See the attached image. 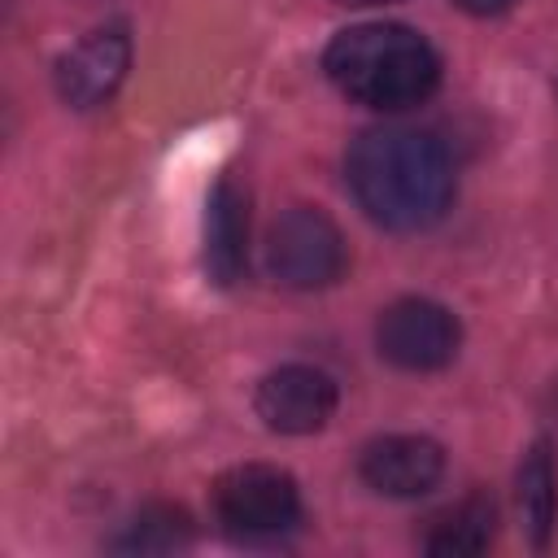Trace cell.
Masks as SVG:
<instances>
[{"instance_id": "6da1fadb", "label": "cell", "mask_w": 558, "mask_h": 558, "mask_svg": "<svg viewBox=\"0 0 558 558\" xmlns=\"http://www.w3.org/2000/svg\"><path fill=\"white\" fill-rule=\"evenodd\" d=\"M349 187L366 218L392 231H423L445 218L453 201V170L445 148L405 126H371L349 144Z\"/></svg>"}, {"instance_id": "7a4b0ae2", "label": "cell", "mask_w": 558, "mask_h": 558, "mask_svg": "<svg viewBox=\"0 0 558 558\" xmlns=\"http://www.w3.org/2000/svg\"><path fill=\"white\" fill-rule=\"evenodd\" d=\"M327 78L366 109H410L423 105L440 83L436 48L397 22H366L340 31L323 52Z\"/></svg>"}, {"instance_id": "3957f363", "label": "cell", "mask_w": 558, "mask_h": 558, "mask_svg": "<svg viewBox=\"0 0 558 558\" xmlns=\"http://www.w3.org/2000/svg\"><path fill=\"white\" fill-rule=\"evenodd\" d=\"M266 266L283 288L314 292V288H331L344 275L349 248L340 227L318 205H292L270 222Z\"/></svg>"}, {"instance_id": "277c9868", "label": "cell", "mask_w": 558, "mask_h": 558, "mask_svg": "<svg viewBox=\"0 0 558 558\" xmlns=\"http://www.w3.org/2000/svg\"><path fill=\"white\" fill-rule=\"evenodd\" d=\"M214 514L235 536H279L301 519V493L288 471L244 462L214 480Z\"/></svg>"}, {"instance_id": "5b68a950", "label": "cell", "mask_w": 558, "mask_h": 558, "mask_svg": "<svg viewBox=\"0 0 558 558\" xmlns=\"http://www.w3.org/2000/svg\"><path fill=\"white\" fill-rule=\"evenodd\" d=\"M375 344L401 371H440L453 362L462 344V327L445 305L427 296H401L379 314Z\"/></svg>"}, {"instance_id": "8992f818", "label": "cell", "mask_w": 558, "mask_h": 558, "mask_svg": "<svg viewBox=\"0 0 558 558\" xmlns=\"http://www.w3.org/2000/svg\"><path fill=\"white\" fill-rule=\"evenodd\" d=\"M131 70V39L122 26H100L92 35H83L70 52H61L57 61V96L70 109H100L113 100V92L122 87Z\"/></svg>"}, {"instance_id": "52a82bcc", "label": "cell", "mask_w": 558, "mask_h": 558, "mask_svg": "<svg viewBox=\"0 0 558 558\" xmlns=\"http://www.w3.org/2000/svg\"><path fill=\"white\" fill-rule=\"evenodd\" d=\"M257 418L283 436H310L336 414V379L318 366H279L257 384Z\"/></svg>"}, {"instance_id": "ba28073f", "label": "cell", "mask_w": 558, "mask_h": 558, "mask_svg": "<svg viewBox=\"0 0 558 558\" xmlns=\"http://www.w3.org/2000/svg\"><path fill=\"white\" fill-rule=\"evenodd\" d=\"M357 471L384 497H418L445 475V449L427 436H379L362 449Z\"/></svg>"}, {"instance_id": "9c48e42d", "label": "cell", "mask_w": 558, "mask_h": 558, "mask_svg": "<svg viewBox=\"0 0 558 558\" xmlns=\"http://www.w3.org/2000/svg\"><path fill=\"white\" fill-rule=\"evenodd\" d=\"M244 244H248V196L222 179L209 192L205 205V270L214 283H235L244 270Z\"/></svg>"}, {"instance_id": "30bf717a", "label": "cell", "mask_w": 558, "mask_h": 558, "mask_svg": "<svg viewBox=\"0 0 558 558\" xmlns=\"http://www.w3.org/2000/svg\"><path fill=\"white\" fill-rule=\"evenodd\" d=\"M493 532H497V506H493V497L471 493V497H462L458 506H449V510H440L436 519H427L423 549H427V554H445V558H449V554L462 558V554L488 549Z\"/></svg>"}, {"instance_id": "8fae6325", "label": "cell", "mask_w": 558, "mask_h": 558, "mask_svg": "<svg viewBox=\"0 0 558 558\" xmlns=\"http://www.w3.org/2000/svg\"><path fill=\"white\" fill-rule=\"evenodd\" d=\"M519 514H523L532 545H549V532L558 519V475H554V458L545 440H536L519 466Z\"/></svg>"}, {"instance_id": "7c38bea8", "label": "cell", "mask_w": 558, "mask_h": 558, "mask_svg": "<svg viewBox=\"0 0 558 558\" xmlns=\"http://www.w3.org/2000/svg\"><path fill=\"white\" fill-rule=\"evenodd\" d=\"M192 541V519L179 506H144L126 532L113 541V549H131V554H170L183 549Z\"/></svg>"}, {"instance_id": "4fadbf2b", "label": "cell", "mask_w": 558, "mask_h": 558, "mask_svg": "<svg viewBox=\"0 0 558 558\" xmlns=\"http://www.w3.org/2000/svg\"><path fill=\"white\" fill-rule=\"evenodd\" d=\"M466 13H480V17H493V13H506L514 0H458Z\"/></svg>"}, {"instance_id": "5bb4252c", "label": "cell", "mask_w": 558, "mask_h": 558, "mask_svg": "<svg viewBox=\"0 0 558 558\" xmlns=\"http://www.w3.org/2000/svg\"><path fill=\"white\" fill-rule=\"evenodd\" d=\"M340 4H392V0H340Z\"/></svg>"}]
</instances>
